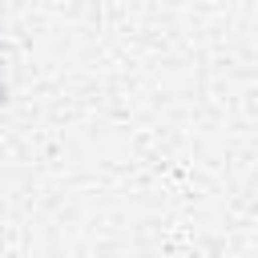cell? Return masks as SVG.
Masks as SVG:
<instances>
[{
    "instance_id": "cell-1",
    "label": "cell",
    "mask_w": 258,
    "mask_h": 258,
    "mask_svg": "<svg viewBox=\"0 0 258 258\" xmlns=\"http://www.w3.org/2000/svg\"><path fill=\"white\" fill-rule=\"evenodd\" d=\"M8 101V81H4V73H0V105Z\"/></svg>"
}]
</instances>
